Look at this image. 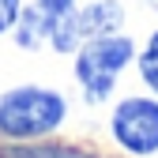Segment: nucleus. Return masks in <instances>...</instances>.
<instances>
[{"label": "nucleus", "mask_w": 158, "mask_h": 158, "mask_svg": "<svg viewBox=\"0 0 158 158\" xmlns=\"http://www.w3.org/2000/svg\"><path fill=\"white\" fill-rule=\"evenodd\" d=\"M64 98L42 90V87H19L11 94L0 98V132L11 135V139H34V135H45L64 121Z\"/></svg>", "instance_id": "1"}, {"label": "nucleus", "mask_w": 158, "mask_h": 158, "mask_svg": "<svg viewBox=\"0 0 158 158\" xmlns=\"http://www.w3.org/2000/svg\"><path fill=\"white\" fill-rule=\"evenodd\" d=\"M128 60H132V42L128 38L106 34V38H94V42L83 45V53H79V60H75V75H79V83L87 87L90 102H106L109 98L117 72Z\"/></svg>", "instance_id": "2"}, {"label": "nucleus", "mask_w": 158, "mask_h": 158, "mask_svg": "<svg viewBox=\"0 0 158 158\" xmlns=\"http://www.w3.org/2000/svg\"><path fill=\"white\" fill-rule=\"evenodd\" d=\"M121 19H124L121 4H113V0H98V4H90V8H83V11H72L68 19H60L49 42L60 49V53H68V49H75L79 42H94V38L113 34L117 27H121Z\"/></svg>", "instance_id": "3"}, {"label": "nucleus", "mask_w": 158, "mask_h": 158, "mask_svg": "<svg viewBox=\"0 0 158 158\" xmlns=\"http://www.w3.org/2000/svg\"><path fill=\"white\" fill-rule=\"evenodd\" d=\"M113 135L132 154L158 151V102L151 98H128L113 113Z\"/></svg>", "instance_id": "4"}, {"label": "nucleus", "mask_w": 158, "mask_h": 158, "mask_svg": "<svg viewBox=\"0 0 158 158\" xmlns=\"http://www.w3.org/2000/svg\"><path fill=\"white\" fill-rule=\"evenodd\" d=\"M53 30H56V23L42 11V8H30V11H23V27H19V45H27V49H38L45 42V38H53Z\"/></svg>", "instance_id": "5"}, {"label": "nucleus", "mask_w": 158, "mask_h": 158, "mask_svg": "<svg viewBox=\"0 0 158 158\" xmlns=\"http://www.w3.org/2000/svg\"><path fill=\"white\" fill-rule=\"evenodd\" d=\"M0 158H94V154L60 147V143H45V147H8V151H0Z\"/></svg>", "instance_id": "6"}, {"label": "nucleus", "mask_w": 158, "mask_h": 158, "mask_svg": "<svg viewBox=\"0 0 158 158\" xmlns=\"http://www.w3.org/2000/svg\"><path fill=\"white\" fill-rule=\"evenodd\" d=\"M139 72H143V79L158 90V34L151 38V45H147V53L139 56Z\"/></svg>", "instance_id": "7"}, {"label": "nucleus", "mask_w": 158, "mask_h": 158, "mask_svg": "<svg viewBox=\"0 0 158 158\" xmlns=\"http://www.w3.org/2000/svg\"><path fill=\"white\" fill-rule=\"evenodd\" d=\"M38 8H42L53 23H60V19H68L75 11V0H38Z\"/></svg>", "instance_id": "8"}, {"label": "nucleus", "mask_w": 158, "mask_h": 158, "mask_svg": "<svg viewBox=\"0 0 158 158\" xmlns=\"http://www.w3.org/2000/svg\"><path fill=\"white\" fill-rule=\"evenodd\" d=\"M15 19H19V0H0V34L11 30Z\"/></svg>", "instance_id": "9"}]
</instances>
